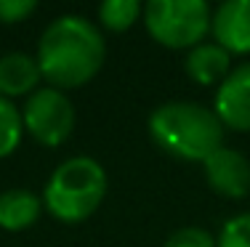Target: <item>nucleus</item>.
<instances>
[{
	"label": "nucleus",
	"instance_id": "f257e3e1",
	"mask_svg": "<svg viewBox=\"0 0 250 247\" xmlns=\"http://www.w3.org/2000/svg\"><path fill=\"white\" fill-rule=\"evenodd\" d=\"M106 48L99 27L83 16L53 19L38 43L40 77L56 91L80 88L99 75Z\"/></svg>",
	"mask_w": 250,
	"mask_h": 247
},
{
	"label": "nucleus",
	"instance_id": "f03ea898",
	"mask_svg": "<svg viewBox=\"0 0 250 247\" xmlns=\"http://www.w3.org/2000/svg\"><path fill=\"white\" fill-rule=\"evenodd\" d=\"M152 141L176 160L205 162L224 146V125L216 112L194 101L160 104L149 117Z\"/></svg>",
	"mask_w": 250,
	"mask_h": 247
},
{
	"label": "nucleus",
	"instance_id": "7ed1b4c3",
	"mask_svg": "<svg viewBox=\"0 0 250 247\" xmlns=\"http://www.w3.org/2000/svg\"><path fill=\"white\" fill-rule=\"evenodd\" d=\"M106 197V173L93 157H69L51 173L43 208L62 223L91 218Z\"/></svg>",
	"mask_w": 250,
	"mask_h": 247
},
{
	"label": "nucleus",
	"instance_id": "20e7f679",
	"mask_svg": "<svg viewBox=\"0 0 250 247\" xmlns=\"http://www.w3.org/2000/svg\"><path fill=\"white\" fill-rule=\"evenodd\" d=\"M213 14L205 0H152L144 8L146 32L160 45L192 51L210 32Z\"/></svg>",
	"mask_w": 250,
	"mask_h": 247
},
{
	"label": "nucleus",
	"instance_id": "39448f33",
	"mask_svg": "<svg viewBox=\"0 0 250 247\" xmlns=\"http://www.w3.org/2000/svg\"><path fill=\"white\" fill-rule=\"evenodd\" d=\"M21 122L24 131L43 146H62L75 128L72 101L64 96V91L51 85L38 88L21 109Z\"/></svg>",
	"mask_w": 250,
	"mask_h": 247
},
{
	"label": "nucleus",
	"instance_id": "423d86ee",
	"mask_svg": "<svg viewBox=\"0 0 250 247\" xmlns=\"http://www.w3.org/2000/svg\"><path fill=\"white\" fill-rule=\"evenodd\" d=\"M213 112L224 128H231L237 133L250 131V61L226 75V80L216 91Z\"/></svg>",
	"mask_w": 250,
	"mask_h": 247
},
{
	"label": "nucleus",
	"instance_id": "0eeeda50",
	"mask_svg": "<svg viewBox=\"0 0 250 247\" xmlns=\"http://www.w3.org/2000/svg\"><path fill=\"white\" fill-rule=\"evenodd\" d=\"M205 181L210 184V189L221 194L226 199H242L250 191V160L240 152L221 146L218 152H213L205 162Z\"/></svg>",
	"mask_w": 250,
	"mask_h": 247
},
{
	"label": "nucleus",
	"instance_id": "6e6552de",
	"mask_svg": "<svg viewBox=\"0 0 250 247\" xmlns=\"http://www.w3.org/2000/svg\"><path fill=\"white\" fill-rule=\"evenodd\" d=\"M210 32L226 54H250V0H226L216 8Z\"/></svg>",
	"mask_w": 250,
	"mask_h": 247
},
{
	"label": "nucleus",
	"instance_id": "1a4fd4ad",
	"mask_svg": "<svg viewBox=\"0 0 250 247\" xmlns=\"http://www.w3.org/2000/svg\"><path fill=\"white\" fill-rule=\"evenodd\" d=\"M184 69L197 85H221L231 72V54L218 43H200L187 54Z\"/></svg>",
	"mask_w": 250,
	"mask_h": 247
},
{
	"label": "nucleus",
	"instance_id": "9d476101",
	"mask_svg": "<svg viewBox=\"0 0 250 247\" xmlns=\"http://www.w3.org/2000/svg\"><path fill=\"white\" fill-rule=\"evenodd\" d=\"M40 82L38 61L27 54H5L0 56V96L14 98V96H32Z\"/></svg>",
	"mask_w": 250,
	"mask_h": 247
},
{
	"label": "nucleus",
	"instance_id": "9b49d317",
	"mask_svg": "<svg viewBox=\"0 0 250 247\" xmlns=\"http://www.w3.org/2000/svg\"><path fill=\"white\" fill-rule=\"evenodd\" d=\"M43 199L29 189H8L0 194V228L21 231L40 218Z\"/></svg>",
	"mask_w": 250,
	"mask_h": 247
},
{
	"label": "nucleus",
	"instance_id": "f8f14e48",
	"mask_svg": "<svg viewBox=\"0 0 250 247\" xmlns=\"http://www.w3.org/2000/svg\"><path fill=\"white\" fill-rule=\"evenodd\" d=\"M144 5L139 0H104L99 5V21L109 32H125L139 21Z\"/></svg>",
	"mask_w": 250,
	"mask_h": 247
},
{
	"label": "nucleus",
	"instance_id": "ddd939ff",
	"mask_svg": "<svg viewBox=\"0 0 250 247\" xmlns=\"http://www.w3.org/2000/svg\"><path fill=\"white\" fill-rule=\"evenodd\" d=\"M21 133H24V122H21V112L0 96V160L14 154L19 149Z\"/></svg>",
	"mask_w": 250,
	"mask_h": 247
},
{
	"label": "nucleus",
	"instance_id": "4468645a",
	"mask_svg": "<svg viewBox=\"0 0 250 247\" xmlns=\"http://www.w3.org/2000/svg\"><path fill=\"white\" fill-rule=\"evenodd\" d=\"M216 247H250V213L226 221L218 234Z\"/></svg>",
	"mask_w": 250,
	"mask_h": 247
},
{
	"label": "nucleus",
	"instance_id": "2eb2a0df",
	"mask_svg": "<svg viewBox=\"0 0 250 247\" xmlns=\"http://www.w3.org/2000/svg\"><path fill=\"white\" fill-rule=\"evenodd\" d=\"M165 247H216V239L200 226H187V228H178L165 242Z\"/></svg>",
	"mask_w": 250,
	"mask_h": 247
},
{
	"label": "nucleus",
	"instance_id": "dca6fc26",
	"mask_svg": "<svg viewBox=\"0 0 250 247\" xmlns=\"http://www.w3.org/2000/svg\"><path fill=\"white\" fill-rule=\"evenodd\" d=\"M35 0H0V24H16L24 21L29 14H35Z\"/></svg>",
	"mask_w": 250,
	"mask_h": 247
}]
</instances>
